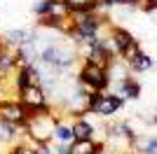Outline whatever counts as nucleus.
<instances>
[{
  "instance_id": "1",
  "label": "nucleus",
  "mask_w": 157,
  "mask_h": 154,
  "mask_svg": "<svg viewBox=\"0 0 157 154\" xmlns=\"http://www.w3.org/2000/svg\"><path fill=\"white\" fill-rule=\"evenodd\" d=\"M61 119L52 112V108L40 110V112H31L28 122L24 124L26 128V138L35 145H42V142H52L54 140V128Z\"/></svg>"
},
{
  "instance_id": "2",
  "label": "nucleus",
  "mask_w": 157,
  "mask_h": 154,
  "mask_svg": "<svg viewBox=\"0 0 157 154\" xmlns=\"http://www.w3.org/2000/svg\"><path fill=\"white\" fill-rule=\"evenodd\" d=\"M124 98L117 96L115 91H98L94 94L92 101H89V110H87V115H94L98 119H110L120 112V110L124 108Z\"/></svg>"
},
{
  "instance_id": "3",
  "label": "nucleus",
  "mask_w": 157,
  "mask_h": 154,
  "mask_svg": "<svg viewBox=\"0 0 157 154\" xmlns=\"http://www.w3.org/2000/svg\"><path fill=\"white\" fill-rule=\"evenodd\" d=\"M78 79L82 84H89L96 91H108L110 89V77H108V68L96 63H89V61H80L78 68Z\"/></svg>"
},
{
  "instance_id": "4",
  "label": "nucleus",
  "mask_w": 157,
  "mask_h": 154,
  "mask_svg": "<svg viewBox=\"0 0 157 154\" xmlns=\"http://www.w3.org/2000/svg\"><path fill=\"white\" fill-rule=\"evenodd\" d=\"M17 98H19V103L28 112H40V110L49 108V101H47V94H45V89H42V84H31V86L19 89Z\"/></svg>"
},
{
  "instance_id": "5",
  "label": "nucleus",
  "mask_w": 157,
  "mask_h": 154,
  "mask_svg": "<svg viewBox=\"0 0 157 154\" xmlns=\"http://www.w3.org/2000/svg\"><path fill=\"white\" fill-rule=\"evenodd\" d=\"M28 117H31V112L19 103V98L0 103V119H2V122H10V124H14V126H24V124L28 122Z\"/></svg>"
},
{
  "instance_id": "6",
  "label": "nucleus",
  "mask_w": 157,
  "mask_h": 154,
  "mask_svg": "<svg viewBox=\"0 0 157 154\" xmlns=\"http://www.w3.org/2000/svg\"><path fill=\"white\" fill-rule=\"evenodd\" d=\"M73 135L75 140H96V124L89 119V115H82V117H75L73 119Z\"/></svg>"
},
{
  "instance_id": "7",
  "label": "nucleus",
  "mask_w": 157,
  "mask_h": 154,
  "mask_svg": "<svg viewBox=\"0 0 157 154\" xmlns=\"http://www.w3.org/2000/svg\"><path fill=\"white\" fill-rule=\"evenodd\" d=\"M113 91L117 96H122L124 101H138L141 94H143V86H141V82H138L136 77H127L124 82L113 84Z\"/></svg>"
},
{
  "instance_id": "8",
  "label": "nucleus",
  "mask_w": 157,
  "mask_h": 154,
  "mask_svg": "<svg viewBox=\"0 0 157 154\" xmlns=\"http://www.w3.org/2000/svg\"><path fill=\"white\" fill-rule=\"evenodd\" d=\"M134 154H157V135L155 133H138L129 145Z\"/></svg>"
},
{
  "instance_id": "9",
  "label": "nucleus",
  "mask_w": 157,
  "mask_h": 154,
  "mask_svg": "<svg viewBox=\"0 0 157 154\" xmlns=\"http://www.w3.org/2000/svg\"><path fill=\"white\" fill-rule=\"evenodd\" d=\"M105 142L103 140H73L68 145V154H103Z\"/></svg>"
},
{
  "instance_id": "10",
  "label": "nucleus",
  "mask_w": 157,
  "mask_h": 154,
  "mask_svg": "<svg viewBox=\"0 0 157 154\" xmlns=\"http://www.w3.org/2000/svg\"><path fill=\"white\" fill-rule=\"evenodd\" d=\"M71 14L73 7L68 0H49V12H47L49 19H71Z\"/></svg>"
},
{
  "instance_id": "11",
  "label": "nucleus",
  "mask_w": 157,
  "mask_h": 154,
  "mask_svg": "<svg viewBox=\"0 0 157 154\" xmlns=\"http://www.w3.org/2000/svg\"><path fill=\"white\" fill-rule=\"evenodd\" d=\"M152 68H155V58H152L150 54H145V51L134 61V63H129L131 75H143V72H150Z\"/></svg>"
},
{
  "instance_id": "12",
  "label": "nucleus",
  "mask_w": 157,
  "mask_h": 154,
  "mask_svg": "<svg viewBox=\"0 0 157 154\" xmlns=\"http://www.w3.org/2000/svg\"><path fill=\"white\" fill-rule=\"evenodd\" d=\"M75 140V135H73V124L71 122H59L56 128H54V142H66V145H71Z\"/></svg>"
},
{
  "instance_id": "13",
  "label": "nucleus",
  "mask_w": 157,
  "mask_h": 154,
  "mask_svg": "<svg viewBox=\"0 0 157 154\" xmlns=\"http://www.w3.org/2000/svg\"><path fill=\"white\" fill-rule=\"evenodd\" d=\"M141 54H143V47H141V42H138V40H131L129 45L124 47V51L120 54V58H122V61L129 65V63H134V61H136Z\"/></svg>"
},
{
  "instance_id": "14",
  "label": "nucleus",
  "mask_w": 157,
  "mask_h": 154,
  "mask_svg": "<svg viewBox=\"0 0 157 154\" xmlns=\"http://www.w3.org/2000/svg\"><path fill=\"white\" fill-rule=\"evenodd\" d=\"M7 154H38V149H35V142L24 138L21 142H17V145H12V147L7 149Z\"/></svg>"
},
{
  "instance_id": "15",
  "label": "nucleus",
  "mask_w": 157,
  "mask_h": 154,
  "mask_svg": "<svg viewBox=\"0 0 157 154\" xmlns=\"http://www.w3.org/2000/svg\"><path fill=\"white\" fill-rule=\"evenodd\" d=\"M47 12H49V0H38V2L33 5V14H35L38 19L47 16Z\"/></svg>"
},
{
  "instance_id": "16",
  "label": "nucleus",
  "mask_w": 157,
  "mask_h": 154,
  "mask_svg": "<svg viewBox=\"0 0 157 154\" xmlns=\"http://www.w3.org/2000/svg\"><path fill=\"white\" fill-rule=\"evenodd\" d=\"M148 2H157V0H148Z\"/></svg>"
}]
</instances>
